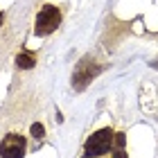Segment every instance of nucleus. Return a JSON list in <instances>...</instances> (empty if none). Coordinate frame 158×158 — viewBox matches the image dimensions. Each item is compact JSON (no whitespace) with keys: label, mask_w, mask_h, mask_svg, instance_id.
Returning <instances> with one entry per match:
<instances>
[{"label":"nucleus","mask_w":158,"mask_h":158,"mask_svg":"<svg viewBox=\"0 0 158 158\" xmlns=\"http://www.w3.org/2000/svg\"><path fill=\"white\" fill-rule=\"evenodd\" d=\"M99 68L97 63H93L90 59H84V61H79V66H77V70H75V75H73V86L77 90H84L86 86H88L93 79H95L97 75H99Z\"/></svg>","instance_id":"obj_3"},{"label":"nucleus","mask_w":158,"mask_h":158,"mask_svg":"<svg viewBox=\"0 0 158 158\" xmlns=\"http://www.w3.org/2000/svg\"><path fill=\"white\" fill-rule=\"evenodd\" d=\"M16 63H18V68H32L34 66V54H30V52L18 54L16 56Z\"/></svg>","instance_id":"obj_5"},{"label":"nucleus","mask_w":158,"mask_h":158,"mask_svg":"<svg viewBox=\"0 0 158 158\" xmlns=\"http://www.w3.org/2000/svg\"><path fill=\"white\" fill-rule=\"evenodd\" d=\"M113 158H129V156H127L124 152H122V149H118V152H115V154H113Z\"/></svg>","instance_id":"obj_8"},{"label":"nucleus","mask_w":158,"mask_h":158,"mask_svg":"<svg viewBox=\"0 0 158 158\" xmlns=\"http://www.w3.org/2000/svg\"><path fill=\"white\" fill-rule=\"evenodd\" d=\"M113 140H115V133L111 129H99L97 133H93L88 140H86V158H93V156H102L111 149Z\"/></svg>","instance_id":"obj_2"},{"label":"nucleus","mask_w":158,"mask_h":158,"mask_svg":"<svg viewBox=\"0 0 158 158\" xmlns=\"http://www.w3.org/2000/svg\"><path fill=\"white\" fill-rule=\"evenodd\" d=\"M115 142H118V147L122 149V145H124V135H122V133H118V135H115Z\"/></svg>","instance_id":"obj_7"},{"label":"nucleus","mask_w":158,"mask_h":158,"mask_svg":"<svg viewBox=\"0 0 158 158\" xmlns=\"http://www.w3.org/2000/svg\"><path fill=\"white\" fill-rule=\"evenodd\" d=\"M2 20H5V16H2V14H0V25H2Z\"/></svg>","instance_id":"obj_9"},{"label":"nucleus","mask_w":158,"mask_h":158,"mask_svg":"<svg viewBox=\"0 0 158 158\" xmlns=\"http://www.w3.org/2000/svg\"><path fill=\"white\" fill-rule=\"evenodd\" d=\"M32 135H34L36 140H41L43 135H45V127L39 124V122H36V124H32Z\"/></svg>","instance_id":"obj_6"},{"label":"nucleus","mask_w":158,"mask_h":158,"mask_svg":"<svg viewBox=\"0 0 158 158\" xmlns=\"http://www.w3.org/2000/svg\"><path fill=\"white\" fill-rule=\"evenodd\" d=\"M0 156L2 158H23L25 156V138L18 133H9L0 142Z\"/></svg>","instance_id":"obj_4"},{"label":"nucleus","mask_w":158,"mask_h":158,"mask_svg":"<svg viewBox=\"0 0 158 158\" xmlns=\"http://www.w3.org/2000/svg\"><path fill=\"white\" fill-rule=\"evenodd\" d=\"M59 23H61V11H59V7L45 5V7L39 11V16H36L34 32H36V36H48V34H52L56 27H59Z\"/></svg>","instance_id":"obj_1"}]
</instances>
